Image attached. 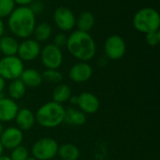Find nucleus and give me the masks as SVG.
<instances>
[{"label": "nucleus", "mask_w": 160, "mask_h": 160, "mask_svg": "<svg viewBox=\"0 0 160 160\" xmlns=\"http://www.w3.org/2000/svg\"><path fill=\"white\" fill-rule=\"evenodd\" d=\"M36 24V14L29 7L15 8L8 20L10 32L20 38H29L34 33Z\"/></svg>", "instance_id": "f257e3e1"}, {"label": "nucleus", "mask_w": 160, "mask_h": 160, "mask_svg": "<svg viewBox=\"0 0 160 160\" xmlns=\"http://www.w3.org/2000/svg\"><path fill=\"white\" fill-rule=\"evenodd\" d=\"M66 47L69 53L81 62L90 61L97 52V45L91 35L80 30L72 32L68 37Z\"/></svg>", "instance_id": "f03ea898"}, {"label": "nucleus", "mask_w": 160, "mask_h": 160, "mask_svg": "<svg viewBox=\"0 0 160 160\" xmlns=\"http://www.w3.org/2000/svg\"><path fill=\"white\" fill-rule=\"evenodd\" d=\"M66 109L62 104L49 101L41 105L35 113L36 122L42 128H53L64 123Z\"/></svg>", "instance_id": "7ed1b4c3"}, {"label": "nucleus", "mask_w": 160, "mask_h": 160, "mask_svg": "<svg viewBox=\"0 0 160 160\" xmlns=\"http://www.w3.org/2000/svg\"><path fill=\"white\" fill-rule=\"evenodd\" d=\"M134 28L143 34L158 31L160 27V16L157 9L146 7L138 10L133 17Z\"/></svg>", "instance_id": "20e7f679"}, {"label": "nucleus", "mask_w": 160, "mask_h": 160, "mask_svg": "<svg viewBox=\"0 0 160 160\" xmlns=\"http://www.w3.org/2000/svg\"><path fill=\"white\" fill-rule=\"evenodd\" d=\"M57 142L50 137H44L38 140L31 148V153L37 160H51L57 156Z\"/></svg>", "instance_id": "39448f33"}, {"label": "nucleus", "mask_w": 160, "mask_h": 160, "mask_svg": "<svg viewBox=\"0 0 160 160\" xmlns=\"http://www.w3.org/2000/svg\"><path fill=\"white\" fill-rule=\"evenodd\" d=\"M23 69V62L17 55L4 56L0 59V76L5 81L19 79Z\"/></svg>", "instance_id": "423d86ee"}, {"label": "nucleus", "mask_w": 160, "mask_h": 160, "mask_svg": "<svg viewBox=\"0 0 160 160\" xmlns=\"http://www.w3.org/2000/svg\"><path fill=\"white\" fill-rule=\"evenodd\" d=\"M40 59L47 69H58L63 63V52L54 44H47L40 51Z\"/></svg>", "instance_id": "0eeeda50"}, {"label": "nucleus", "mask_w": 160, "mask_h": 160, "mask_svg": "<svg viewBox=\"0 0 160 160\" xmlns=\"http://www.w3.org/2000/svg\"><path fill=\"white\" fill-rule=\"evenodd\" d=\"M127 52V44L124 38L119 35L110 36L104 44L105 55L111 60L121 59Z\"/></svg>", "instance_id": "6e6552de"}, {"label": "nucleus", "mask_w": 160, "mask_h": 160, "mask_svg": "<svg viewBox=\"0 0 160 160\" xmlns=\"http://www.w3.org/2000/svg\"><path fill=\"white\" fill-rule=\"evenodd\" d=\"M41 47L39 42L33 38H25L19 43L17 56L22 62H30L36 60L40 54Z\"/></svg>", "instance_id": "1a4fd4ad"}, {"label": "nucleus", "mask_w": 160, "mask_h": 160, "mask_svg": "<svg viewBox=\"0 0 160 160\" xmlns=\"http://www.w3.org/2000/svg\"><path fill=\"white\" fill-rule=\"evenodd\" d=\"M53 21L62 31H70L76 25V17L67 7H58L53 12Z\"/></svg>", "instance_id": "9d476101"}, {"label": "nucleus", "mask_w": 160, "mask_h": 160, "mask_svg": "<svg viewBox=\"0 0 160 160\" xmlns=\"http://www.w3.org/2000/svg\"><path fill=\"white\" fill-rule=\"evenodd\" d=\"M23 141V133L17 127H8L4 129L0 136V142L4 149L12 150L22 144Z\"/></svg>", "instance_id": "9b49d317"}, {"label": "nucleus", "mask_w": 160, "mask_h": 160, "mask_svg": "<svg viewBox=\"0 0 160 160\" xmlns=\"http://www.w3.org/2000/svg\"><path fill=\"white\" fill-rule=\"evenodd\" d=\"M79 110L85 114H93L99 109V100L96 95L90 92H82L77 96V104Z\"/></svg>", "instance_id": "f8f14e48"}, {"label": "nucleus", "mask_w": 160, "mask_h": 160, "mask_svg": "<svg viewBox=\"0 0 160 160\" xmlns=\"http://www.w3.org/2000/svg\"><path fill=\"white\" fill-rule=\"evenodd\" d=\"M93 75V68L87 62H79L73 65L69 71V79L77 83H82L90 80Z\"/></svg>", "instance_id": "ddd939ff"}, {"label": "nucleus", "mask_w": 160, "mask_h": 160, "mask_svg": "<svg viewBox=\"0 0 160 160\" xmlns=\"http://www.w3.org/2000/svg\"><path fill=\"white\" fill-rule=\"evenodd\" d=\"M19 111V106L15 100L5 98L3 96L0 97V122L8 123L13 121L15 116Z\"/></svg>", "instance_id": "4468645a"}, {"label": "nucleus", "mask_w": 160, "mask_h": 160, "mask_svg": "<svg viewBox=\"0 0 160 160\" xmlns=\"http://www.w3.org/2000/svg\"><path fill=\"white\" fill-rule=\"evenodd\" d=\"M14 120L16 127L22 131L30 130L36 123L35 113L28 108L19 109Z\"/></svg>", "instance_id": "2eb2a0df"}, {"label": "nucleus", "mask_w": 160, "mask_h": 160, "mask_svg": "<svg viewBox=\"0 0 160 160\" xmlns=\"http://www.w3.org/2000/svg\"><path fill=\"white\" fill-rule=\"evenodd\" d=\"M19 79L23 82V84L26 87H30V88L38 87L43 81L41 73L35 68L23 69Z\"/></svg>", "instance_id": "dca6fc26"}, {"label": "nucleus", "mask_w": 160, "mask_h": 160, "mask_svg": "<svg viewBox=\"0 0 160 160\" xmlns=\"http://www.w3.org/2000/svg\"><path fill=\"white\" fill-rule=\"evenodd\" d=\"M19 43L17 39L10 36H3L0 38V52L5 56L17 55Z\"/></svg>", "instance_id": "f3484780"}, {"label": "nucleus", "mask_w": 160, "mask_h": 160, "mask_svg": "<svg viewBox=\"0 0 160 160\" xmlns=\"http://www.w3.org/2000/svg\"><path fill=\"white\" fill-rule=\"evenodd\" d=\"M64 122L70 126H82L86 122V115L80 110L68 108L65 112Z\"/></svg>", "instance_id": "a211bd4d"}, {"label": "nucleus", "mask_w": 160, "mask_h": 160, "mask_svg": "<svg viewBox=\"0 0 160 160\" xmlns=\"http://www.w3.org/2000/svg\"><path fill=\"white\" fill-rule=\"evenodd\" d=\"M57 156L62 160H78L80 158V150L73 143H64L58 146Z\"/></svg>", "instance_id": "6ab92c4d"}, {"label": "nucleus", "mask_w": 160, "mask_h": 160, "mask_svg": "<svg viewBox=\"0 0 160 160\" xmlns=\"http://www.w3.org/2000/svg\"><path fill=\"white\" fill-rule=\"evenodd\" d=\"M71 96H72L71 89L68 84L58 83L52 91V101L59 103V104H63L68 101Z\"/></svg>", "instance_id": "aec40b11"}, {"label": "nucleus", "mask_w": 160, "mask_h": 160, "mask_svg": "<svg viewBox=\"0 0 160 160\" xmlns=\"http://www.w3.org/2000/svg\"><path fill=\"white\" fill-rule=\"evenodd\" d=\"M95 22V16L92 12L83 11L79 15L78 19H76V25L78 27V30L89 33V31L92 30V28L94 27Z\"/></svg>", "instance_id": "412c9836"}, {"label": "nucleus", "mask_w": 160, "mask_h": 160, "mask_svg": "<svg viewBox=\"0 0 160 160\" xmlns=\"http://www.w3.org/2000/svg\"><path fill=\"white\" fill-rule=\"evenodd\" d=\"M26 92V86L20 79L10 81L8 87V94L9 98L13 100H19L23 98Z\"/></svg>", "instance_id": "4be33fe9"}, {"label": "nucleus", "mask_w": 160, "mask_h": 160, "mask_svg": "<svg viewBox=\"0 0 160 160\" xmlns=\"http://www.w3.org/2000/svg\"><path fill=\"white\" fill-rule=\"evenodd\" d=\"M52 33V26L48 22H43L38 24H36L33 35L35 36V39L38 42H44L51 38Z\"/></svg>", "instance_id": "5701e85b"}, {"label": "nucleus", "mask_w": 160, "mask_h": 160, "mask_svg": "<svg viewBox=\"0 0 160 160\" xmlns=\"http://www.w3.org/2000/svg\"><path fill=\"white\" fill-rule=\"evenodd\" d=\"M41 75L43 81L52 83H59L63 80L62 73L57 69H46Z\"/></svg>", "instance_id": "b1692460"}, {"label": "nucleus", "mask_w": 160, "mask_h": 160, "mask_svg": "<svg viewBox=\"0 0 160 160\" xmlns=\"http://www.w3.org/2000/svg\"><path fill=\"white\" fill-rule=\"evenodd\" d=\"M9 158L11 160H26L29 158V151L21 144L11 150Z\"/></svg>", "instance_id": "393cba45"}, {"label": "nucleus", "mask_w": 160, "mask_h": 160, "mask_svg": "<svg viewBox=\"0 0 160 160\" xmlns=\"http://www.w3.org/2000/svg\"><path fill=\"white\" fill-rule=\"evenodd\" d=\"M15 8L13 0H0V19L8 17Z\"/></svg>", "instance_id": "a878e982"}, {"label": "nucleus", "mask_w": 160, "mask_h": 160, "mask_svg": "<svg viewBox=\"0 0 160 160\" xmlns=\"http://www.w3.org/2000/svg\"><path fill=\"white\" fill-rule=\"evenodd\" d=\"M145 40L147 44L151 47H156L160 42V31H154L145 34Z\"/></svg>", "instance_id": "bb28decb"}, {"label": "nucleus", "mask_w": 160, "mask_h": 160, "mask_svg": "<svg viewBox=\"0 0 160 160\" xmlns=\"http://www.w3.org/2000/svg\"><path fill=\"white\" fill-rule=\"evenodd\" d=\"M67 41H68V37L65 34L60 33V34H57L53 38V43L52 44H54L56 47H58L59 49H61L63 47H66Z\"/></svg>", "instance_id": "cd10ccee"}, {"label": "nucleus", "mask_w": 160, "mask_h": 160, "mask_svg": "<svg viewBox=\"0 0 160 160\" xmlns=\"http://www.w3.org/2000/svg\"><path fill=\"white\" fill-rule=\"evenodd\" d=\"M28 7L32 9V11L35 14H38V13L42 12V10L44 8V5H43L42 2H40V1H35V0Z\"/></svg>", "instance_id": "c85d7f7f"}, {"label": "nucleus", "mask_w": 160, "mask_h": 160, "mask_svg": "<svg viewBox=\"0 0 160 160\" xmlns=\"http://www.w3.org/2000/svg\"><path fill=\"white\" fill-rule=\"evenodd\" d=\"M15 5L17 4L19 7H28L34 0H13Z\"/></svg>", "instance_id": "c756f323"}, {"label": "nucleus", "mask_w": 160, "mask_h": 160, "mask_svg": "<svg viewBox=\"0 0 160 160\" xmlns=\"http://www.w3.org/2000/svg\"><path fill=\"white\" fill-rule=\"evenodd\" d=\"M5 88H6V81L0 76V97L2 96V93Z\"/></svg>", "instance_id": "7c9ffc66"}, {"label": "nucleus", "mask_w": 160, "mask_h": 160, "mask_svg": "<svg viewBox=\"0 0 160 160\" xmlns=\"http://www.w3.org/2000/svg\"><path fill=\"white\" fill-rule=\"evenodd\" d=\"M4 31H5V25H4V22H3L2 19H0V38L3 37Z\"/></svg>", "instance_id": "2f4dec72"}, {"label": "nucleus", "mask_w": 160, "mask_h": 160, "mask_svg": "<svg viewBox=\"0 0 160 160\" xmlns=\"http://www.w3.org/2000/svg\"><path fill=\"white\" fill-rule=\"evenodd\" d=\"M68 101L73 104V105H76L77 104V96H71L70 98L68 99Z\"/></svg>", "instance_id": "473e14b6"}, {"label": "nucleus", "mask_w": 160, "mask_h": 160, "mask_svg": "<svg viewBox=\"0 0 160 160\" xmlns=\"http://www.w3.org/2000/svg\"><path fill=\"white\" fill-rule=\"evenodd\" d=\"M0 160H11V159H10V158H9L8 156H4V155H2V156H0Z\"/></svg>", "instance_id": "72a5a7b5"}, {"label": "nucleus", "mask_w": 160, "mask_h": 160, "mask_svg": "<svg viewBox=\"0 0 160 160\" xmlns=\"http://www.w3.org/2000/svg\"><path fill=\"white\" fill-rule=\"evenodd\" d=\"M4 126H3V123H1L0 122V136H1V134L3 133V131H4Z\"/></svg>", "instance_id": "f704fd0d"}, {"label": "nucleus", "mask_w": 160, "mask_h": 160, "mask_svg": "<svg viewBox=\"0 0 160 160\" xmlns=\"http://www.w3.org/2000/svg\"><path fill=\"white\" fill-rule=\"evenodd\" d=\"M3 151H4V148H3V146H2V144L0 142V156L3 155Z\"/></svg>", "instance_id": "c9c22d12"}, {"label": "nucleus", "mask_w": 160, "mask_h": 160, "mask_svg": "<svg viewBox=\"0 0 160 160\" xmlns=\"http://www.w3.org/2000/svg\"><path fill=\"white\" fill-rule=\"evenodd\" d=\"M26 160H37V159H36V158H34L33 157H32V158H30V157H29V158H28Z\"/></svg>", "instance_id": "e433bc0d"}, {"label": "nucleus", "mask_w": 160, "mask_h": 160, "mask_svg": "<svg viewBox=\"0 0 160 160\" xmlns=\"http://www.w3.org/2000/svg\"><path fill=\"white\" fill-rule=\"evenodd\" d=\"M0 55H1V52H0Z\"/></svg>", "instance_id": "4c0bfd02"}, {"label": "nucleus", "mask_w": 160, "mask_h": 160, "mask_svg": "<svg viewBox=\"0 0 160 160\" xmlns=\"http://www.w3.org/2000/svg\"><path fill=\"white\" fill-rule=\"evenodd\" d=\"M59 160H62V159H59Z\"/></svg>", "instance_id": "58836bf2"}]
</instances>
